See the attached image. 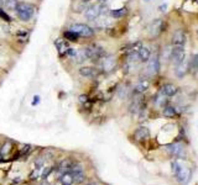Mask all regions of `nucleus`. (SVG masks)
I'll list each match as a JSON object with an SVG mask.
<instances>
[{
  "instance_id": "nucleus-1",
  "label": "nucleus",
  "mask_w": 198,
  "mask_h": 185,
  "mask_svg": "<svg viewBox=\"0 0 198 185\" xmlns=\"http://www.w3.org/2000/svg\"><path fill=\"white\" fill-rule=\"evenodd\" d=\"M171 167H172V173L175 174L176 179L180 183L185 184L189 180V176H191V170H189V168L183 167V164L180 161H173L171 163Z\"/></svg>"
},
{
  "instance_id": "nucleus-2",
  "label": "nucleus",
  "mask_w": 198,
  "mask_h": 185,
  "mask_svg": "<svg viewBox=\"0 0 198 185\" xmlns=\"http://www.w3.org/2000/svg\"><path fill=\"white\" fill-rule=\"evenodd\" d=\"M36 7L35 5H32L26 1H19L18 6H16V15L21 21H29L35 14Z\"/></svg>"
},
{
  "instance_id": "nucleus-3",
  "label": "nucleus",
  "mask_w": 198,
  "mask_h": 185,
  "mask_svg": "<svg viewBox=\"0 0 198 185\" xmlns=\"http://www.w3.org/2000/svg\"><path fill=\"white\" fill-rule=\"evenodd\" d=\"M83 51L86 53V57H87V59H90V61H98V59H102V58L105 56V51H104V48L100 47V46H98L95 43L93 45H89L87 47L83 48Z\"/></svg>"
},
{
  "instance_id": "nucleus-4",
  "label": "nucleus",
  "mask_w": 198,
  "mask_h": 185,
  "mask_svg": "<svg viewBox=\"0 0 198 185\" xmlns=\"http://www.w3.org/2000/svg\"><path fill=\"white\" fill-rule=\"evenodd\" d=\"M69 30L76 32L77 35L81 36V37H92L94 35V30L90 26H88V25H84V23H73L69 27Z\"/></svg>"
},
{
  "instance_id": "nucleus-5",
  "label": "nucleus",
  "mask_w": 198,
  "mask_h": 185,
  "mask_svg": "<svg viewBox=\"0 0 198 185\" xmlns=\"http://www.w3.org/2000/svg\"><path fill=\"white\" fill-rule=\"evenodd\" d=\"M166 25L161 19H156L150 23V27H148V33H150L151 37H157L161 32L165 31Z\"/></svg>"
},
{
  "instance_id": "nucleus-6",
  "label": "nucleus",
  "mask_w": 198,
  "mask_h": 185,
  "mask_svg": "<svg viewBox=\"0 0 198 185\" xmlns=\"http://www.w3.org/2000/svg\"><path fill=\"white\" fill-rule=\"evenodd\" d=\"M117 67V59L114 56H104L102 58V69L105 73H112Z\"/></svg>"
},
{
  "instance_id": "nucleus-7",
  "label": "nucleus",
  "mask_w": 198,
  "mask_h": 185,
  "mask_svg": "<svg viewBox=\"0 0 198 185\" xmlns=\"http://www.w3.org/2000/svg\"><path fill=\"white\" fill-rule=\"evenodd\" d=\"M147 73L150 75H155L160 72V59L157 54H154L150 57V59L147 61Z\"/></svg>"
},
{
  "instance_id": "nucleus-8",
  "label": "nucleus",
  "mask_w": 198,
  "mask_h": 185,
  "mask_svg": "<svg viewBox=\"0 0 198 185\" xmlns=\"http://www.w3.org/2000/svg\"><path fill=\"white\" fill-rule=\"evenodd\" d=\"M186 40H187V33L185 30H176L172 35V45L173 46H181L183 47L186 43Z\"/></svg>"
},
{
  "instance_id": "nucleus-9",
  "label": "nucleus",
  "mask_w": 198,
  "mask_h": 185,
  "mask_svg": "<svg viewBox=\"0 0 198 185\" xmlns=\"http://www.w3.org/2000/svg\"><path fill=\"white\" fill-rule=\"evenodd\" d=\"M171 61L177 64L180 62H182L185 59V49L181 46H173V48L171 49Z\"/></svg>"
},
{
  "instance_id": "nucleus-10",
  "label": "nucleus",
  "mask_w": 198,
  "mask_h": 185,
  "mask_svg": "<svg viewBox=\"0 0 198 185\" xmlns=\"http://www.w3.org/2000/svg\"><path fill=\"white\" fill-rule=\"evenodd\" d=\"M84 16L89 21H94L95 19H98L99 16H100V4L92 5V6H89L88 9H86Z\"/></svg>"
},
{
  "instance_id": "nucleus-11",
  "label": "nucleus",
  "mask_w": 198,
  "mask_h": 185,
  "mask_svg": "<svg viewBox=\"0 0 198 185\" xmlns=\"http://www.w3.org/2000/svg\"><path fill=\"white\" fill-rule=\"evenodd\" d=\"M166 150L171 156L177 157V158L185 156V148H183V145L181 143H172L170 146H166Z\"/></svg>"
},
{
  "instance_id": "nucleus-12",
  "label": "nucleus",
  "mask_w": 198,
  "mask_h": 185,
  "mask_svg": "<svg viewBox=\"0 0 198 185\" xmlns=\"http://www.w3.org/2000/svg\"><path fill=\"white\" fill-rule=\"evenodd\" d=\"M188 70H189V67H188V61L186 59V58L182 62L175 64V75L177 78H183L185 75L188 73Z\"/></svg>"
},
{
  "instance_id": "nucleus-13",
  "label": "nucleus",
  "mask_w": 198,
  "mask_h": 185,
  "mask_svg": "<svg viewBox=\"0 0 198 185\" xmlns=\"http://www.w3.org/2000/svg\"><path fill=\"white\" fill-rule=\"evenodd\" d=\"M177 91H178V88L175 85V84L167 83V84H165V85H162V88L160 90V94L166 96V98H171L173 95H176Z\"/></svg>"
},
{
  "instance_id": "nucleus-14",
  "label": "nucleus",
  "mask_w": 198,
  "mask_h": 185,
  "mask_svg": "<svg viewBox=\"0 0 198 185\" xmlns=\"http://www.w3.org/2000/svg\"><path fill=\"white\" fill-rule=\"evenodd\" d=\"M134 137H135L136 141H146L148 137H150V131H148L147 127H144V126L137 127L134 132Z\"/></svg>"
},
{
  "instance_id": "nucleus-15",
  "label": "nucleus",
  "mask_w": 198,
  "mask_h": 185,
  "mask_svg": "<svg viewBox=\"0 0 198 185\" xmlns=\"http://www.w3.org/2000/svg\"><path fill=\"white\" fill-rule=\"evenodd\" d=\"M55 46L56 48L58 49V53L60 56H64V54H67V49H68V46H67V42H66L63 38H57L55 41Z\"/></svg>"
},
{
  "instance_id": "nucleus-16",
  "label": "nucleus",
  "mask_w": 198,
  "mask_h": 185,
  "mask_svg": "<svg viewBox=\"0 0 198 185\" xmlns=\"http://www.w3.org/2000/svg\"><path fill=\"white\" fill-rule=\"evenodd\" d=\"M79 74L82 77H86V78H92V77H95L97 75V69L93 68V67H81L79 68Z\"/></svg>"
},
{
  "instance_id": "nucleus-17",
  "label": "nucleus",
  "mask_w": 198,
  "mask_h": 185,
  "mask_svg": "<svg viewBox=\"0 0 198 185\" xmlns=\"http://www.w3.org/2000/svg\"><path fill=\"white\" fill-rule=\"evenodd\" d=\"M147 89H148V81L146 79H140L136 83V85L134 88V91L136 93V94H143V93H145Z\"/></svg>"
},
{
  "instance_id": "nucleus-18",
  "label": "nucleus",
  "mask_w": 198,
  "mask_h": 185,
  "mask_svg": "<svg viewBox=\"0 0 198 185\" xmlns=\"http://www.w3.org/2000/svg\"><path fill=\"white\" fill-rule=\"evenodd\" d=\"M137 56H139V59L141 61V62H147L148 59H150V57H151V51H150V48H147V47H141L139 49V52H137Z\"/></svg>"
},
{
  "instance_id": "nucleus-19",
  "label": "nucleus",
  "mask_w": 198,
  "mask_h": 185,
  "mask_svg": "<svg viewBox=\"0 0 198 185\" xmlns=\"http://www.w3.org/2000/svg\"><path fill=\"white\" fill-rule=\"evenodd\" d=\"M144 109V103L141 99H135L130 105V111L131 112H139Z\"/></svg>"
},
{
  "instance_id": "nucleus-20",
  "label": "nucleus",
  "mask_w": 198,
  "mask_h": 185,
  "mask_svg": "<svg viewBox=\"0 0 198 185\" xmlns=\"http://www.w3.org/2000/svg\"><path fill=\"white\" fill-rule=\"evenodd\" d=\"M162 114H163V116H165V117H168V119H173V117H176V116H177V111H176V109L173 107V106H170V105L165 106V109H163Z\"/></svg>"
},
{
  "instance_id": "nucleus-21",
  "label": "nucleus",
  "mask_w": 198,
  "mask_h": 185,
  "mask_svg": "<svg viewBox=\"0 0 198 185\" xmlns=\"http://www.w3.org/2000/svg\"><path fill=\"white\" fill-rule=\"evenodd\" d=\"M128 12L126 7H120V9H115V10H112L110 11V15L113 16L114 19H120L123 16H125Z\"/></svg>"
},
{
  "instance_id": "nucleus-22",
  "label": "nucleus",
  "mask_w": 198,
  "mask_h": 185,
  "mask_svg": "<svg viewBox=\"0 0 198 185\" xmlns=\"http://www.w3.org/2000/svg\"><path fill=\"white\" fill-rule=\"evenodd\" d=\"M63 36H64V38H66V40L69 41V42H77V41H78V38H79V36L77 35V33H76V32H73V31H71V30L66 31Z\"/></svg>"
},
{
  "instance_id": "nucleus-23",
  "label": "nucleus",
  "mask_w": 198,
  "mask_h": 185,
  "mask_svg": "<svg viewBox=\"0 0 198 185\" xmlns=\"http://www.w3.org/2000/svg\"><path fill=\"white\" fill-rule=\"evenodd\" d=\"M188 67L191 70H197L198 69V54H192L191 59L188 61Z\"/></svg>"
},
{
  "instance_id": "nucleus-24",
  "label": "nucleus",
  "mask_w": 198,
  "mask_h": 185,
  "mask_svg": "<svg viewBox=\"0 0 198 185\" xmlns=\"http://www.w3.org/2000/svg\"><path fill=\"white\" fill-rule=\"evenodd\" d=\"M18 4H19L18 0H4V5L6 6V9L10 10V11H15Z\"/></svg>"
},
{
  "instance_id": "nucleus-25",
  "label": "nucleus",
  "mask_w": 198,
  "mask_h": 185,
  "mask_svg": "<svg viewBox=\"0 0 198 185\" xmlns=\"http://www.w3.org/2000/svg\"><path fill=\"white\" fill-rule=\"evenodd\" d=\"M61 181H62V185H71L73 183V174L64 173L61 178Z\"/></svg>"
},
{
  "instance_id": "nucleus-26",
  "label": "nucleus",
  "mask_w": 198,
  "mask_h": 185,
  "mask_svg": "<svg viewBox=\"0 0 198 185\" xmlns=\"http://www.w3.org/2000/svg\"><path fill=\"white\" fill-rule=\"evenodd\" d=\"M95 21V25H97V27H99V29H104V27H108L109 25H110V21L106 19V18H104V19H95L94 20Z\"/></svg>"
},
{
  "instance_id": "nucleus-27",
  "label": "nucleus",
  "mask_w": 198,
  "mask_h": 185,
  "mask_svg": "<svg viewBox=\"0 0 198 185\" xmlns=\"http://www.w3.org/2000/svg\"><path fill=\"white\" fill-rule=\"evenodd\" d=\"M69 167H71V162L69 161H62L61 162V164H60V167H58V172L60 173H66V170H68L69 169Z\"/></svg>"
},
{
  "instance_id": "nucleus-28",
  "label": "nucleus",
  "mask_w": 198,
  "mask_h": 185,
  "mask_svg": "<svg viewBox=\"0 0 198 185\" xmlns=\"http://www.w3.org/2000/svg\"><path fill=\"white\" fill-rule=\"evenodd\" d=\"M84 180H86V175H84L83 172L73 174V181H76V184H81V183H83Z\"/></svg>"
},
{
  "instance_id": "nucleus-29",
  "label": "nucleus",
  "mask_w": 198,
  "mask_h": 185,
  "mask_svg": "<svg viewBox=\"0 0 198 185\" xmlns=\"http://www.w3.org/2000/svg\"><path fill=\"white\" fill-rule=\"evenodd\" d=\"M0 19H1L3 21H5V22H11V18H10V15L7 14L5 10H3L1 7H0Z\"/></svg>"
},
{
  "instance_id": "nucleus-30",
  "label": "nucleus",
  "mask_w": 198,
  "mask_h": 185,
  "mask_svg": "<svg viewBox=\"0 0 198 185\" xmlns=\"http://www.w3.org/2000/svg\"><path fill=\"white\" fill-rule=\"evenodd\" d=\"M11 143H10V142H6V143L1 147V149H0V154H3V156H5V154H7V153H9L10 152V150H11Z\"/></svg>"
},
{
  "instance_id": "nucleus-31",
  "label": "nucleus",
  "mask_w": 198,
  "mask_h": 185,
  "mask_svg": "<svg viewBox=\"0 0 198 185\" xmlns=\"http://www.w3.org/2000/svg\"><path fill=\"white\" fill-rule=\"evenodd\" d=\"M69 170L73 173V174H76V173H81V172H83V168H82L81 164H76V165H72L69 167Z\"/></svg>"
},
{
  "instance_id": "nucleus-32",
  "label": "nucleus",
  "mask_w": 198,
  "mask_h": 185,
  "mask_svg": "<svg viewBox=\"0 0 198 185\" xmlns=\"http://www.w3.org/2000/svg\"><path fill=\"white\" fill-rule=\"evenodd\" d=\"M77 52H78V51H77L76 48H68V49H67V54H68V56H71V57H73V58L76 57Z\"/></svg>"
},
{
  "instance_id": "nucleus-33",
  "label": "nucleus",
  "mask_w": 198,
  "mask_h": 185,
  "mask_svg": "<svg viewBox=\"0 0 198 185\" xmlns=\"http://www.w3.org/2000/svg\"><path fill=\"white\" fill-rule=\"evenodd\" d=\"M79 103H82V104L88 103V96L87 95H81L79 96Z\"/></svg>"
},
{
  "instance_id": "nucleus-34",
  "label": "nucleus",
  "mask_w": 198,
  "mask_h": 185,
  "mask_svg": "<svg viewBox=\"0 0 198 185\" xmlns=\"http://www.w3.org/2000/svg\"><path fill=\"white\" fill-rule=\"evenodd\" d=\"M27 35H29V32H26V31H25V30H21V31H19L18 32V36H22V37H25V38H26L27 37Z\"/></svg>"
},
{
  "instance_id": "nucleus-35",
  "label": "nucleus",
  "mask_w": 198,
  "mask_h": 185,
  "mask_svg": "<svg viewBox=\"0 0 198 185\" xmlns=\"http://www.w3.org/2000/svg\"><path fill=\"white\" fill-rule=\"evenodd\" d=\"M38 103H40V96H38V95H35V96H34V101H32V105L35 106V105H37Z\"/></svg>"
},
{
  "instance_id": "nucleus-36",
  "label": "nucleus",
  "mask_w": 198,
  "mask_h": 185,
  "mask_svg": "<svg viewBox=\"0 0 198 185\" xmlns=\"http://www.w3.org/2000/svg\"><path fill=\"white\" fill-rule=\"evenodd\" d=\"M41 185H48V184H47V183H45V181H44V183H42V184H41Z\"/></svg>"
},
{
  "instance_id": "nucleus-37",
  "label": "nucleus",
  "mask_w": 198,
  "mask_h": 185,
  "mask_svg": "<svg viewBox=\"0 0 198 185\" xmlns=\"http://www.w3.org/2000/svg\"><path fill=\"white\" fill-rule=\"evenodd\" d=\"M197 35H198V31H197Z\"/></svg>"
}]
</instances>
